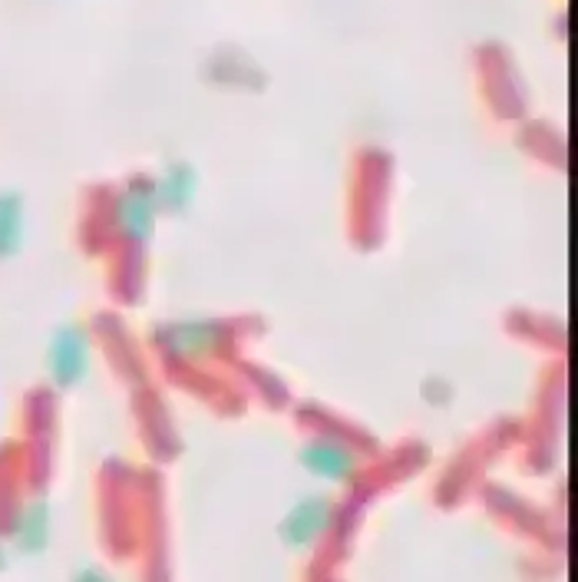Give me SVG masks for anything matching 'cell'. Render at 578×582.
Wrapping results in <instances>:
<instances>
[{"label": "cell", "instance_id": "cell-1", "mask_svg": "<svg viewBox=\"0 0 578 582\" xmlns=\"http://www.w3.org/2000/svg\"><path fill=\"white\" fill-rule=\"evenodd\" d=\"M50 364H53V374H57L60 381L80 377V371H83V334L76 328L57 331L53 348H50Z\"/></svg>", "mask_w": 578, "mask_h": 582}, {"label": "cell", "instance_id": "cell-2", "mask_svg": "<svg viewBox=\"0 0 578 582\" xmlns=\"http://www.w3.org/2000/svg\"><path fill=\"white\" fill-rule=\"evenodd\" d=\"M24 245V212L17 196H0V258H10Z\"/></svg>", "mask_w": 578, "mask_h": 582}]
</instances>
